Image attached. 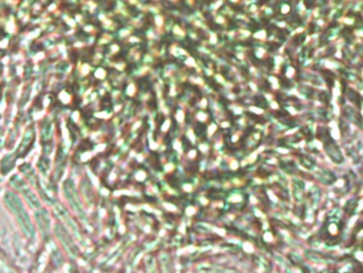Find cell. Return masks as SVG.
I'll use <instances>...</instances> for the list:
<instances>
[{
    "mask_svg": "<svg viewBox=\"0 0 363 273\" xmlns=\"http://www.w3.org/2000/svg\"><path fill=\"white\" fill-rule=\"evenodd\" d=\"M305 40H306V35H305L304 33H299V34H297V35L294 36L293 43H294L295 45H299V44H302V43L305 41Z\"/></svg>",
    "mask_w": 363,
    "mask_h": 273,
    "instance_id": "17",
    "label": "cell"
},
{
    "mask_svg": "<svg viewBox=\"0 0 363 273\" xmlns=\"http://www.w3.org/2000/svg\"><path fill=\"white\" fill-rule=\"evenodd\" d=\"M4 201H5V204H6L7 208L11 211L12 215L15 217L17 223H18L20 229L23 230L24 234L29 239L35 238L34 225L32 223V221H31L28 212L25 208V205L22 202V200L19 199V197H17L11 191H8V192H6V194L4 197Z\"/></svg>",
    "mask_w": 363,
    "mask_h": 273,
    "instance_id": "1",
    "label": "cell"
},
{
    "mask_svg": "<svg viewBox=\"0 0 363 273\" xmlns=\"http://www.w3.org/2000/svg\"><path fill=\"white\" fill-rule=\"evenodd\" d=\"M63 188H64V194H65L67 201L69 202L70 207L74 209V211L82 220H86L85 208L81 204L80 199L78 198L77 190H76V186L74 184V181L70 180V179L66 180Z\"/></svg>",
    "mask_w": 363,
    "mask_h": 273,
    "instance_id": "2",
    "label": "cell"
},
{
    "mask_svg": "<svg viewBox=\"0 0 363 273\" xmlns=\"http://www.w3.org/2000/svg\"><path fill=\"white\" fill-rule=\"evenodd\" d=\"M299 92L300 93H302V94H304L306 97H308V98H313V93L315 92V90L314 89H312V88H310V87H306V86H303V87H299Z\"/></svg>",
    "mask_w": 363,
    "mask_h": 273,
    "instance_id": "15",
    "label": "cell"
},
{
    "mask_svg": "<svg viewBox=\"0 0 363 273\" xmlns=\"http://www.w3.org/2000/svg\"><path fill=\"white\" fill-rule=\"evenodd\" d=\"M50 135H51V128H50V125H48L47 127L43 128V130H42V140L47 141L49 139Z\"/></svg>",
    "mask_w": 363,
    "mask_h": 273,
    "instance_id": "18",
    "label": "cell"
},
{
    "mask_svg": "<svg viewBox=\"0 0 363 273\" xmlns=\"http://www.w3.org/2000/svg\"><path fill=\"white\" fill-rule=\"evenodd\" d=\"M318 99L320 100L321 103L324 104H328L329 98H328V93L325 92V91H321V92L318 93Z\"/></svg>",
    "mask_w": 363,
    "mask_h": 273,
    "instance_id": "19",
    "label": "cell"
},
{
    "mask_svg": "<svg viewBox=\"0 0 363 273\" xmlns=\"http://www.w3.org/2000/svg\"><path fill=\"white\" fill-rule=\"evenodd\" d=\"M256 105L260 108H267V100L263 96H257L256 97Z\"/></svg>",
    "mask_w": 363,
    "mask_h": 273,
    "instance_id": "16",
    "label": "cell"
},
{
    "mask_svg": "<svg viewBox=\"0 0 363 273\" xmlns=\"http://www.w3.org/2000/svg\"><path fill=\"white\" fill-rule=\"evenodd\" d=\"M280 167H281L285 172H287V173L289 174H293L294 173V170H296V167H295V164L293 163V161H289V163H281L280 164Z\"/></svg>",
    "mask_w": 363,
    "mask_h": 273,
    "instance_id": "14",
    "label": "cell"
},
{
    "mask_svg": "<svg viewBox=\"0 0 363 273\" xmlns=\"http://www.w3.org/2000/svg\"><path fill=\"white\" fill-rule=\"evenodd\" d=\"M55 234L58 237L59 241L61 242L62 247L65 249V251L70 255V257L75 258L79 255V251L77 249V246L75 244L74 239L71 238L67 229L62 225V224H56L55 225Z\"/></svg>",
    "mask_w": 363,
    "mask_h": 273,
    "instance_id": "3",
    "label": "cell"
},
{
    "mask_svg": "<svg viewBox=\"0 0 363 273\" xmlns=\"http://www.w3.org/2000/svg\"><path fill=\"white\" fill-rule=\"evenodd\" d=\"M317 139L320 140V141H323L324 143L328 142V141H330V140H333V138L330 137V133H329L328 128H325V127H318V129H317Z\"/></svg>",
    "mask_w": 363,
    "mask_h": 273,
    "instance_id": "12",
    "label": "cell"
},
{
    "mask_svg": "<svg viewBox=\"0 0 363 273\" xmlns=\"http://www.w3.org/2000/svg\"><path fill=\"white\" fill-rule=\"evenodd\" d=\"M35 219L37 221V225L42 231V235L44 237H47V235L50 232V219L49 216L46 212V210L41 209L35 214Z\"/></svg>",
    "mask_w": 363,
    "mask_h": 273,
    "instance_id": "5",
    "label": "cell"
},
{
    "mask_svg": "<svg viewBox=\"0 0 363 273\" xmlns=\"http://www.w3.org/2000/svg\"><path fill=\"white\" fill-rule=\"evenodd\" d=\"M324 148L329 158L334 161L335 164H342L344 161V156L342 154L341 149L336 144V142L333 140L328 141V142L324 143Z\"/></svg>",
    "mask_w": 363,
    "mask_h": 273,
    "instance_id": "4",
    "label": "cell"
},
{
    "mask_svg": "<svg viewBox=\"0 0 363 273\" xmlns=\"http://www.w3.org/2000/svg\"><path fill=\"white\" fill-rule=\"evenodd\" d=\"M304 190H305L304 181H302L300 179H293V193L296 201L300 202L303 200Z\"/></svg>",
    "mask_w": 363,
    "mask_h": 273,
    "instance_id": "9",
    "label": "cell"
},
{
    "mask_svg": "<svg viewBox=\"0 0 363 273\" xmlns=\"http://www.w3.org/2000/svg\"><path fill=\"white\" fill-rule=\"evenodd\" d=\"M346 95H347V97H348V99L350 100V102L355 103V104L358 106V108H361L362 97H361V95H360L358 92H356V91H355L354 89H347Z\"/></svg>",
    "mask_w": 363,
    "mask_h": 273,
    "instance_id": "11",
    "label": "cell"
},
{
    "mask_svg": "<svg viewBox=\"0 0 363 273\" xmlns=\"http://www.w3.org/2000/svg\"><path fill=\"white\" fill-rule=\"evenodd\" d=\"M34 139H35V130H34V128L31 127L25 133L24 139L22 141V143H20V146L18 149V153L25 155V153H27L28 148L31 146V144H32Z\"/></svg>",
    "mask_w": 363,
    "mask_h": 273,
    "instance_id": "7",
    "label": "cell"
},
{
    "mask_svg": "<svg viewBox=\"0 0 363 273\" xmlns=\"http://www.w3.org/2000/svg\"><path fill=\"white\" fill-rule=\"evenodd\" d=\"M3 270H4L6 273H15V271H13L10 267H7L5 264L3 265Z\"/></svg>",
    "mask_w": 363,
    "mask_h": 273,
    "instance_id": "20",
    "label": "cell"
},
{
    "mask_svg": "<svg viewBox=\"0 0 363 273\" xmlns=\"http://www.w3.org/2000/svg\"><path fill=\"white\" fill-rule=\"evenodd\" d=\"M342 115L345 116V119L351 121V122H354L358 126H361L363 122L362 115L358 112V111H355L351 107L343 108V110H342Z\"/></svg>",
    "mask_w": 363,
    "mask_h": 273,
    "instance_id": "8",
    "label": "cell"
},
{
    "mask_svg": "<svg viewBox=\"0 0 363 273\" xmlns=\"http://www.w3.org/2000/svg\"><path fill=\"white\" fill-rule=\"evenodd\" d=\"M362 174H363V170H362Z\"/></svg>",
    "mask_w": 363,
    "mask_h": 273,
    "instance_id": "21",
    "label": "cell"
},
{
    "mask_svg": "<svg viewBox=\"0 0 363 273\" xmlns=\"http://www.w3.org/2000/svg\"><path fill=\"white\" fill-rule=\"evenodd\" d=\"M318 179L325 185H331V184H334L335 181L337 180V177H336L335 173H333L331 171L323 170V171H320L318 173Z\"/></svg>",
    "mask_w": 363,
    "mask_h": 273,
    "instance_id": "10",
    "label": "cell"
},
{
    "mask_svg": "<svg viewBox=\"0 0 363 273\" xmlns=\"http://www.w3.org/2000/svg\"><path fill=\"white\" fill-rule=\"evenodd\" d=\"M18 190L22 192L24 198L26 199V201L28 202V204L32 207V208H35V209H39L41 208V202L38 201V199L36 198V196L34 194V192L31 190L30 188L26 187V185H22Z\"/></svg>",
    "mask_w": 363,
    "mask_h": 273,
    "instance_id": "6",
    "label": "cell"
},
{
    "mask_svg": "<svg viewBox=\"0 0 363 273\" xmlns=\"http://www.w3.org/2000/svg\"><path fill=\"white\" fill-rule=\"evenodd\" d=\"M299 161H300V165L308 170H312L315 167L314 160L311 159L310 157H308L306 155H299Z\"/></svg>",
    "mask_w": 363,
    "mask_h": 273,
    "instance_id": "13",
    "label": "cell"
}]
</instances>
